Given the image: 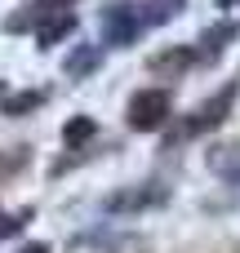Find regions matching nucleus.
<instances>
[{"mask_svg": "<svg viewBox=\"0 0 240 253\" xmlns=\"http://www.w3.org/2000/svg\"><path fill=\"white\" fill-rule=\"evenodd\" d=\"M223 4H236V0H223Z\"/></svg>", "mask_w": 240, "mask_h": 253, "instance_id": "10", "label": "nucleus"}, {"mask_svg": "<svg viewBox=\"0 0 240 253\" xmlns=\"http://www.w3.org/2000/svg\"><path fill=\"white\" fill-rule=\"evenodd\" d=\"M160 120H169V93L165 89H143L129 102V125L134 129H156Z\"/></svg>", "mask_w": 240, "mask_h": 253, "instance_id": "1", "label": "nucleus"}, {"mask_svg": "<svg viewBox=\"0 0 240 253\" xmlns=\"http://www.w3.org/2000/svg\"><path fill=\"white\" fill-rule=\"evenodd\" d=\"M165 196H169V187H160V182H143V187L116 191L107 209H116V213H134V209H151V205H160Z\"/></svg>", "mask_w": 240, "mask_h": 253, "instance_id": "2", "label": "nucleus"}, {"mask_svg": "<svg viewBox=\"0 0 240 253\" xmlns=\"http://www.w3.org/2000/svg\"><path fill=\"white\" fill-rule=\"evenodd\" d=\"M227 107H232V89H218V93H214V102H209L205 111L187 116V125H183V129H187V133H192V129H209V125H218V120L227 116Z\"/></svg>", "mask_w": 240, "mask_h": 253, "instance_id": "3", "label": "nucleus"}, {"mask_svg": "<svg viewBox=\"0 0 240 253\" xmlns=\"http://www.w3.org/2000/svg\"><path fill=\"white\" fill-rule=\"evenodd\" d=\"M94 58H98L94 49H76V53H71V76H80V71H94Z\"/></svg>", "mask_w": 240, "mask_h": 253, "instance_id": "7", "label": "nucleus"}, {"mask_svg": "<svg viewBox=\"0 0 240 253\" xmlns=\"http://www.w3.org/2000/svg\"><path fill=\"white\" fill-rule=\"evenodd\" d=\"M22 253H49V249H45V245H27Z\"/></svg>", "mask_w": 240, "mask_h": 253, "instance_id": "9", "label": "nucleus"}, {"mask_svg": "<svg viewBox=\"0 0 240 253\" xmlns=\"http://www.w3.org/2000/svg\"><path fill=\"white\" fill-rule=\"evenodd\" d=\"M94 129H98V125H94L89 116H71V120L62 125V142H67V147H85V142L94 138Z\"/></svg>", "mask_w": 240, "mask_h": 253, "instance_id": "5", "label": "nucleus"}, {"mask_svg": "<svg viewBox=\"0 0 240 253\" xmlns=\"http://www.w3.org/2000/svg\"><path fill=\"white\" fill-rule=\"evenodd\" d=\"M71 27H76V22H71V18L62 13V18H53V22H49V27L40 31V40H45V44H53V40H62V36H67Z\"/></svg>", "mask_w": 240, "mask_h": 253, "instance_id": "6", "label": "nucleus"}, {"mask_svg": "<svg viewBox=\"0 0 240 253\" xmlns=\"http://www.w3.org/2000/svg\"><path fill=\"white\" fill-rule=\"evenodd\" d=\"M187 58H192V49H169V53L160 58V71H183Z\"/></svg>", "mask_w": 240, "mask_h": 253, "instance_id": "8", "label": "nucleus"}, {"mask_svg": "<svg viewBox=\"0 0 240 253\" xmlns=\"http://www.w3.org/2000/svg\"><path fill=\"white\" fill-rule=\"evenodd\" d=\"M138 22H143V18H138L134 9L111 13V31H107V36H111V44H134V40L143 36V27H138Z\"/></svg>", "mask_w": 240, "mask_h": 253, "instance_id": "4", "label": "nucleus"}]
</instances>
